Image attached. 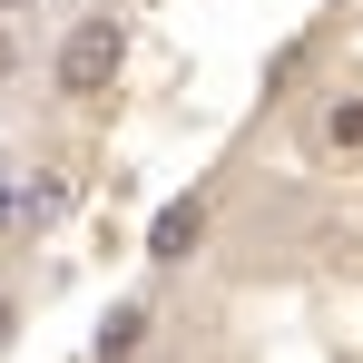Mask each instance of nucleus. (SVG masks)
<instances>
[{
  "mask_svg": "<svg viewBox=\"0 0 363 363\" xmlns=\"http://www.w3.org/2000/svg\"><path fill=\"white\" fill-rule=\"evenodd\" d=\"M50 79H60L69 108H108V89L128 79V20H108V10H99V20H69Z\"/></svg>",
  "mask_w": 363,
  "mask_h": 363,
  "instance_id": "1",
  "label": "nucleus"
},
{
  "mask_svg": "<svg viewBox=\"0 0 363 363\" xmlns=\"http://www.w3.org/2000/svg\"><path fill=\"white\" fill-rule=\"evenodd\" d=\"M304 147H314V157H354L363 147V89H334V99L304 118Z\"/></svg>",
  "mask_w": 363,
  "mask_h": 363,
  "instance_id": "2",
  "label": "nucleus"
},
{
  "mask_svg": "<svg viewBox=\"0 0 363 363\" xmlns=\"http://www.w3.org/2000/svg\"><path fill=\"white\" fill-rule=\"evenodd\" d=\"M206 245V196H177V206H157V226H147V265H186Z\"/></svg>",
  "mask_w": 363,
  "mask_h": 363,
  "instance_id": "3",
  "label": "nucleus"
},
{
  "mask_svg": "<svg viewBox=\"0 0 363 363\" xmlns=\"http://www.w3.org/2000/svg\"><path fill=\"white\" fill-rule=\"evenodd\" d=\"M138 354H147V304H108V314H99L89 363H138Z\"/></svg>",
  "mask_w": 363,
  "mask_h": 363,
  "instance_id": "4",
  "label": "nucleus"
},
{
  "mask_svg": "<svg viewBox=\"0 0 363 363\" xmlns=\"http://www.w3.org/2000/svg\"><path fill=\"white\" fill-rule=\"evenodd\" d=\"M69 196H79V186H69L60 167H40V186H20V226H50V216H69Z\"/></svg>",
  "mask_w": 363,
  "mask_h": 363,
  "instance_id": "5",
  "label": "nucleus"
},
{
  "mask_svg": "<svg viewBox=\"0 0 363 363\" xmlns=\"http://www.w3.org/2000/svg\"><path fill=\"white\" fill-rule=\"evenodd\" d=\"M20 10H30V0H0V20H20Z\"/></svg>",
  "mask_w": 363,
  "mask_h": 363,
  "instance_id": "6",
  "label": "nucleus"
},
{
  "mask_svg": "<svg viewBox=\"0 0 363 363\" xmlns=\"http://www.w3.org/2000/svg\"><path fill=\"white\" fill-rule=\"evenodd\" d=\"M0 344H10V304H0Z\"/></svg>",
  "mask_w": 363,
  "mask_h": 363,
  "instance_id": "7",
  "label": "nucleus"
},
{
  "mask_svg": "<svg viewBox=\"0 0 363 363\" xmlns=\"http://www.w3.org/2000/svg\"><path fill=\"white\" fill-rule=\"evenodd\" d=\"M0 69H10V40H0Z\"/></svg>",
  "mask_w": 363,
  "mask_h": 363,
  "instance_id": "8",
  "label": "nucleus"
}]
</instances>
